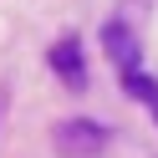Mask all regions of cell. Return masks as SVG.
Wrapping results in <instances>:
<instances>
[{
    "instance_id": "obj_1",
    "label": "cell",
    "mask_w": 158,
    "mask_h": 158,
    "mask_svg": "<svg viewBox=\"0 0 158 158\" xmlns=\"http://www.w3.org/2000/svg\"><path fill=\"white\" fill-rule=\"evenodd\" d=\"M107 127L102 123H92V117H72V123H56V133H51V143H56V153L61 158H97L107 148Z\"/></svg>"
},
{
    "instance_id": "obj_2",
    "label": "cell",
    "mask_w": 158,
    "mask_h": 158,
    "mask_svg": "<svg viewBox=\"0 0 158 158\" xmlns=\"http://www.w3.org/2000/svg\"><path fill=\"white\" fill-rule=\"evenodd\" d=\"M51 72L61 77L72 92L87 87V56H82V41H77V36H61V41L51 46Z\"/></svg>"
},
{
    "instance_id": "obj_3",
    "label": "cell",
    "mask_w": 158,
    "mask_h": 158,
    "mask_svg": "<svg viewBox=\"0 0 158 158\" xmlns=\"http://www.w3.org/2000/svg\"><path fill=\"white\" fill-rule=\"evenodd\" d=\"M102 46H107V56H112L123 72L138 66V41H133V31H127L123 21H107V26H102Z\"/></svg>"
},
{
    "instance_id": "obj_4",
    "label": "cell",
    "mask_w": 158,
    "mask_h": 158,
    "mask_svg": "<svg viewBox=\"0 0 158 158\" xmlns=\"http://www.w3.org/2000/svg\"><path fill=\"white\" fill-rule=\"evenodd\" d=\"M123 92L138 97V102H153V107H158V82H153L148 72H138V66H133V72H123Z\"/></svg>"
}]
</instances>
